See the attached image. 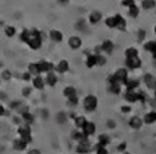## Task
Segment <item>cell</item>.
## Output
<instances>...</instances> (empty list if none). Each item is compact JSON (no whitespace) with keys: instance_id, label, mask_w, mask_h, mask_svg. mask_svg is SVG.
Returning <instances> with one entry per match:
<instances>
[{"instance_id":"obj_1","label":"cell","mask_w":156,"mask_h":154,"mask_svg":"<svg viewBox=\"0 0 156 154\" xmlns=\"http://www.w3.org/2000/svg\"><path fill=\"white\" fill-rule=\"evenodd\" d=\"M28 45L32 50H40L41 44H42V39H41V32L37 31V29H31L29 31V38H28Z\"/></svg>"},{"instance_id":"obj_2","label":"cell","mask_w":156,"mask_h":154,"mask_svg":"<svg viewBox=\"0 0 156 154\" xmlns=\"http://www.w3.org/2000/svg\"><path fill=\"white\" fill-rule=\"evenodd\" d=\"M96 106H98V99H96V96L89 94V96L85 98V101H83V108H85V111L92 112V111L96 109Z\"/></svg>"},{"instance_id":"obj_3","label":"cell","mask_w":156,"mask_h":154,"mask_svg":"<svg viewBox=\"0 0 156 154\" xmlns=\"http://www.w3.org/2000/svg\"><path fill=\"white\" fill-rule=\"evenodd\" d=\"M18 132H19V138L25 144H29L31 141H32V137H31V128L29 125H23V127H20L18 129Z\"/></svg>"},{"instance_id":"obj_4","label":"cell","mask_w":156,"mask_h":154,"mask_svg":"<svg viewBox=\"0 0 156 154\" xmlns=\"http://www.w3.org/2000/svg\"><path fill=\"white\" fill-rule=\"evenodd\" d=\"M112 77H114V80H115L120 86H121V84H126L127 80H129V79H127L129 76H127V70H126V68H120V70H117L115 74H114Z\"/></svg>"},{"instance_id":"obj_5","label":"cell","mask_w":156,"mask_h":154,"mask_svg":"<svg viewBox=\"0 0 156 154\" xmlns=\"http://www.w3.org/2000/svg\"><path fill=\"white\" fill-rule=\"evenodd\" d=\"M126 99L129 102H136V101H144L146 99V96L143 93H134V92H127L126 93Z\"/></svg>"},{"instance_id":"obj_6","label":"cell","mask_w":156,"mask_h":154,"mask_svg":"<svg viewBox=\"0 0 156 154\" xmlns=\"http://www.w3.org/2000/svg\"><path fill=\"white\" fill-rule=\"evenodd\" d=\"M38 64V68H40V73H51L53 71V64L51 63H48V61H40V63H37Z\"/></svg>"},{"instance_id":"obj_7","label":"cell","mask_w":156,"mask_h":154,"mask_svg":"<svg viewBox=\"0 0 156 154\" xmlns=\"http://www.w3.org/2000/svg\"><path fill=\"white\" fill-rule=\"evenodd\" d=\"M126 64H127L130 68H139L142 66V60H140L139 57H130V58L126 60Z\"/></svg>"},{"instance_id":"obj_8","label":"cell","mask_w":156,"mask_h":154,"mask_svg":"<svg viewBox=\"0 0 156 154\" xmlns=\"http://www.w3.org/2000/svg\"><path fill=\"white\" fill-rule=\"evenodd\" d=\"M108 83H109V90H111L112 93H114V94L120 93V90H121L120 87H121V86H120V84L114 80V77H112V76H109V77H108Z\"/></svg>"},{"instance_id":"obj_9","label":"cell","mask_w":156,"mask_h":154,"mask_svg":"<svg viewBox=\"0 0 156 154\" xmlns=\"http://www.w3.org/2000/svg\"><path fill=\"white\" fill-rule=\"evenodd\" d=\"M80 45H82V39L79 36H70L69 38V47L72 50H77V48H80Z\"/></svg>"},{"instance_id":"obj_10","label":"cell","mask_w":156,"mask_h":154,"mask_svg":"<svg viewBox=\"0 0 156 154\" xmlns=\"http://www.w3.org/2000/svg\"><path fill=\"white\" fill-rule=\"evenodd\" d=\"M82 129H83V134L86 135V137H89V135H92L95 132L96 128H95V124H94V122H86L85 127L82 128Z\"/></svg>"},{"instance_id":"obj_11","label":"cell","mask_w":156,"mask_h":154,"mask_svg":"<svg viewBox=\"0 0 156 154\" xmlns=\"http://www.w3.org/2000/svg\"><path fill=\"white\" fill-rule=\"evenodd\" d=\"M76 151L79 154H86V153H89L90 151V144H89L88 141L86 142H80L77 147H76Z\"/></svg>"},{"instance_id":"obj_12","label":"cell","mask_w":156,"mask_h":154,"mask_svg":"<svg viewBox=\"0 0 156 154\" xmlns=\"http://www.w3.org/2000/svg\"><path fill=\"white\" fill-rule=\"evenodd\" d=\"M32 83H34V87H35V89H38V90H42V89H44V86H45V80H44L42 77H40V76L34 77Z\"/></svg>"},{"instance_id":"obj_13","label":"cell","mask_w":156,"mask_h":154,"mask_svg":"<svg viewBox=\"0 0 156 154\" xmlns=\"http://www.w3.org/2000/svg\"><path fill=\"white\" fill-rule=\"evenodd\" d=\"M50 38L54 41V42H61L63 41V34H61L60 31L53 29V31H50Z\"/></svg>"},{"instance_id":"obj_14","label":"cell","mask_w":156,"mask_h":154,"mask_svg":"<svg viewBox=\"0 0 156 154\" xmlns=\"http://www.w3.org/2000/svg\"><path fill=\"white\" fill-rule=\"evenodd\" d=\"M28 73L31 74V76H35V77H37V76H40V68H38V64H37V63H31V64H29V67H28Z\"/></svg>"},{"instance_id":"obj_15","label":"cell","mask_w":156,"mask_h":154,"mask_svg":"<svg viewBox=\"0 0 156 154\" xmlns=\"http://www.w3.org/2000/svg\"><path fill=\"white\" fill-rule=\"evenodd\" d=\"M130 127L131 128H134V129H139V128L142 127V124H143V121L139 118V116H133L131 119H130Z\"/></svg>"},{"instance_id":"obj_16","label":"cell","mask_w":156,"mask_h":154,"mask_svg":"<svg viewBox=\"0 0 156 154\" xmlns=\"http://www.w3.org/2000/svg\"><path fill=\"white\" fill-rule=\"evenodd\" d=\"M101 48L105 54H111L112 53V50H114V44H112L111 41H104V44H102Z\"/></svg>"},{"instance_id":"obj_17","label":"cell","mask_w":156,"mask_h":154,"mask_svg":"<svg viewBox=\"0 0 156 154\" xmlns=\"http://www.w3.org/2000/svg\"><path fill=\"white\" fill-rule=\"evenodd\" d=\"M102 15L99 10H94L92 13H90V16H89V20H90V23H98L99 20H101Z\"/></svg>"},{"instance_id":"obj_18","label":"cell","mask_w":156,"mask_h":154,"mask_svg":"<svg viewBox=\"0 0 156 154\" xmlns=\"http://www.w3.org/2000/svg\"><path fill=\"white\" fill-rule=\"evenodd\" d=\"M72 137H73V140L79 141V144H80V142H86V141H88V137L83 134V132H77V131H76V132H73V134H72Z\"/></svg>"},{"instance_id":"obj_19","label":"cell","mask_w":156,"mask_h":154,"mask_svg":"<svg viewBox=\"0 0 156 154\" xmlns=\"http://www.w3.org/2000/svg\"><path fill=\"white\" fill-rule=\"evenodd\" d=\"M45 83H47L48 86H55V83H57V76L54 73H48L47 77H45Z\"/></svg>"},{"instance_id":"obj_20","label":"cell","mask_w":156,"mask_h":154,"mask_svg":"<svg viewBox=\"0 0 156 154\" xmlns=\"http://www.w3.org/2000/svg\"><path fill=\"white\" fill-rule=\"evenodd\" d=\"M27 145H28V144H25V142L20 140V138H18V140L13 141V148H15V150H18V151L25 150V148H27Z\"/></svg>"},{"instance_id":"obj_21","label":"cell","mask_w":156,"mask_h":154,"mask_svg":"<svg viewBox=\"0 0 156 154\" xmlns=\"http://www.w3.org/2000/svg\"><path fill=\"white\" fill-rule=\"evenodd\" d=\"M94 66H96V54H89L86 58V67L92 68Z\"/></svg>"},{"instance_id":"obj_22","label":"cell","mask_w":156,"mask_h":154,"mask_svg":"<svg viewBox=\"0 0 156 154\" xmlns=\"http://www.w3.org/2000/svg\"><path fill=\"white\" fill-rule=\"evenodd\" d=\"M115 19H117V28L120 31H126V19L122 16H120V15H117Z\"/></svg>"},{"instance_id":"obj_23","label":"cell","mask_w":156,"mask_h":154,"mask_svg":"<svg viewBox=\"0 0 156 154\" xmlns=\"http://www.w3.org/2000/svg\"><path fill=\"white\" fill-rule=\"evenodd\" d=\"M57 70L60 71V73H66L69 70V63L66 60H61L58 64H57Z\"/></svg>"},{"instance_id":"obj_24","label":"cell","mask_w":156,"mask_h":154,"mask_svg":"<svg viewBox=\"0 0 156 154\" xmlns=\"http://www.w3.org/2000/svg\"><path fill=\"white\" fill-rule=\"evenodd\" d=\"M63 93H64V96L69 98V99H70V98H75L76 96V89L75 87H72V86H69V87L64 89V92H63Z\"/></svg>"},{"instance_id":"obj_25","label":"cell","mask_w":156,"mask_h":154,"mask_svg":"<svg viewBox=\"0 0 156 154\" xmlns=\"http://www.w3.org/2000/svg\"><path fill=\"white\" fill-rule=\"evenodd\" d=\"M22 118H23V121L27 122V125H28V124H32V121H34L32 114H29L28 111H23V112H22Z\"/></svg>"},{"instance_id":"obj_26","label":"cell","mask_w":156,"mask_h":154,"mask_svg":"<svg viewBox=\"0 0 156 154\" xmlns=\"http://www.w3.org/2000/svg\"><path fill=\"white\" fill-rule=\"evenodd\" d=\"M156 121V112H150L144 116V124H153Z\"/></svg>"},{"instance_id":"obj_27","label":"cell","mask_w":156,"mask_h":154,"mask_svg":"<svg viewBox=\"0 0 156 154\" xmlns=\"http://www.w3.org/2000/svg\"><path fill=\"white\" fill-rule=\"evenodd\" d=\"M86 122H88V121H86V118H85V116H77V118L75 119V124H76V127H77V128H83Z\"/></svg>"},{"instance_id":"obj_28","label":"cell","mask_w":156,"mask_h":154,"mask_svg":"<svg viewBox=\"0 0 156 154\" xmlns=\"http://www.w3.org/2000/svg\"><path fill=\"white\" fill-rule=\"evenodd\" d=\"M144 81H146L147 87H155V79H153L152 74H146L144 76Z\"/></svg>"},{"instance_id":"obj_29","label":"cell","mask_w":156,"mask_h":154,"mask_svg":"<svg viewBox=\"0 0 156 154\" xmlns=\"http://www.w3.org/2000/svg\"><path fill=\"white\" fill-rule=\"evenodd\" d=\"M127 89H129V92H134V89H137V86H139V81L137 80H127Z\"/></svg>"},{"instance_id":"obj_30","label":"cell","mask_w":156,"mask_h":154,"mask_svg":"<svg viewBox=\"0 0 156 154\" xmlns=\"http://www.w3.org/2000/svg\"><path fill=\"white\" fill-rule=\"evenodd\" d=\"M105 25L108 28H117V19L115 16H111V18H108V19L105 20Z\"/></svg>"},{"instance_id":"obj_31","label":"cell","mask_w":156,"mask_h":154,"mask_svg":"<svg viewBox=\"0 0 156 154\" xmlns=\"http://www.w3.org/2000/svg\"><path fill=\"white\" fill-rule=\"evenodd\" d=\"M5 34H6V36L12 38V36H15V34H16V29H15V26H6L5 28Z\"/></svg>"},{"instance_id":"obj_32","label":"cell","mask_w":156,"mask_h":154,"mask_svg":"<svg viewBox=\"0 0 156 154\" xmlns=\"http://www.w3.org/2000/svg\"><path fill=\"white\" fill-rule=\"evenodd\" d=\"M129 13H130V16H131V18H136L137 15H139V7H137L136 5H131V6H130Z\"/></svg>"},{"instance_id":"obj_33","label":"cell","mask_w":156,"mask_h":154,"mask_svg":"<svg viewBox=\"0 0 156 154\" xmlns=\"http://www.w3.org/2000/svg\"><path fill=\"white\" fill-rule=\"evenodd\" d=\"M108 142H109V137H108V135H105V134L99 135V142H98V144H101V145H104V147H105Z\"/></svg>"},{"instance_id":"obj_34","label":"cell","mask_w":156,"mask_h":154,"mask_svg":"<svg viewBox=\"0 0 156 154\" xmlns=\"http://www.w3.org/2000/svg\"><path fill=\"white\" fill-rule=\"evenodd\" d=\"M95 150H96V154H108V150L104 147V145H101V144H96Z\"/></svg>"},{"instance_id":"obj_35","label":"cell","mask_w":156,"mask_h":154,"mask_svg":"<svg viewBox=\"0 0 156 154\" xmlns=\"http://www.w3.org/2000/svg\"><path fill=\"white\" fill-rule=\"evenodd\" d=\"M126 55H127V58H130V57H137V50L136 48H127V50H126Z\"/></svg>"},{"instance_id":"obj_36","label":"cell","mask_w":156,"mask_h":154,"mask_svg":"<svg viewBox=\"0 0 156 154\" xmlns=\"http://www.w3.org/2000/svg\"><path fill=\"white\" fill-rule=\"evenodd\" d=\"M155 2H153V0H144V2H143L142 3V6L144 7V9H152V7H155Z\"/></svg>"},{"instance_id":"obj_37","label":"cell","mask_w":156,"mask_h":154,"mask_svg":"<svg viewBox=\"0 0 156 154\" xmlns=\"http://www.w3.org/2000/svg\"><path fill=\"white\" fill-rule=\"evenodd\" d=\"M105 57H102L101 54H96V66H104L105 64Z\"/></svg>"},{"instance_id":"obj_38","label":"cell","mask_w":156,"mask_h":154,"mask_svg":"<svg viewBox=\"0 0 156 154\" xmlns=\"http://www.w3.org/2000/svg\"><path fill=\"white\" fill-rule=\"evenodd\" d=\"M155 47H156V42H155V41H150V42H147V44L144 45V48H146L147 51H153V50H155Z\"/></svg>"},{"instance_id":"obj_39","label":"cell","mask_w":156,"mask_h":154,"mask_svg":"<svg viewBox=\"0 0 156 154\" xmlns=\"http://www.w3.org/2000/svg\"><path fill=\"white\" fill-rule=\"evenodd\" d=\"M28 38H29V31H28V29H25V31L20 34V39L23 41V42H28Z\"/></svg>"},{"instance_id":"obj_40","label":"cell","mask_w":156,"mask_h":154,"mask_svg":"<svg viewBox=\"0 0 156 154\" xmlns=\"http://www.w3.org/2000/svg\"><path fill=\"white\" fill-rule=\"evenodd\" d=\"M10 76H12V73H10V71H3V74H2V77H3V79H5V80H9V79H10Z\"/></svg>"},{"instance_id":"obj_41","label":"cell","mask_w":156,"mask_h":154,"mask_svg":"<svg viewBox=\"0 0 156 154\" xmlns=\"http://www.w3.org/2000/svg\"><path fill=\"white\" fill-rule=\"evenodd\" d=\"M22 94H23V96H29V94H31V89H29V87H25V89L22 90Z\"/></svg>"},{"instance_id":"obj_42","label":"cell","mask_w":156,"mask_h":154,"mask_svg":"<svg viewBox=\"0 0 156 154\" xmlns=\"http://www.w3.org/2000/svg\"><path fill=\"white\" fill-rule=\"evenodd\" d=\"M122 5H124V6H131V5H134V2H133V0H124Z\"/></svg>"},{"instance_id":"obj_43","label":"cell","mask_w":156,"mask_h":154,"mask_svg":"<svg viewBox=\"0 0 156 154\" xmlns=\"http://www.w3.org/2000/svg\"><path fill=\"white\" fill-rule=\"evenodd\" d=\"M22 79H23V80H31V74H29V73H23V74H22Z\"/></svg>"},{"instance_id":"obj_44","label":"cell","mask_w":156,"mask_h":154,"mask_svg":"<svg viewBox=\"0 0 156 154\" xmlns=\"http://www.w3.org/2000/svg\"><path fill=\"white\" fill-rule=\"evenodd\" d=\"M121 111L124 112V114H129L131 109H130V106H122V108H121Z\"/></svg>"},{"instance_id":"obj_45","label":"cell","mask_w":156,"mask_h":154,"mask_svg":"<svg viewBox=\"0 0 156 154\" xmlns=\"http://www.w3.org/2000/svg\"><path fill=\"white\" fill-rule=\"evenodd\" d=\"M69 102H70V103H72V105H76V103H77V98H70V99H69Z\"/></svg>"},{"instance_id":"obj_46","label":"cell","mask_w":156,"mask_h":154,"mask_svg":"<svg viewBox=\"0 0 156 154\" xmlns=\"http://www.w3.org/2000/svg\"><path fill=\"white\" fill-rule=\"evenodd\" d=\"M144 35H146V32H144V31H140V32H139V39L142 41L143 38H144Z\"/></svg>"},{"instance_id":"obj_47","label":"cell","mask_w":156,"mask_h":154,"mask_svg":"<svg viewBox=\"0 0 156 154\" xmlns=\"http://www.w3.org/2000/svg\"><path fill=\"white\" fill-rule=\"evenodd\" d=\"M118 150H120V151H124V150H126V144H124V142H122V144H120V145H118Z\"/></svg>"},{"instance_id":"obj_48","label":"cell","mask_w":156,"mask_h":154,"mask_svg":"<svg viewBox=\"0 0 156 154\" xmlns=\"http://www.w3.org/2000/svg\"><path fill=\"white\" fill-rule=\"evenodd\" d=\"M27 154H41L40 150H31V151H28Z\"/></svg>"},{"instance_id":"obj_49","label":"cell","mask_w":156,"mask_h":154,"mask_svg":"<svg viewBox=\"0 0 156 154\" xmlns=\"http://www.w3.org/2000/svg\"><path fill=\"white\" fill-rule=\"evenodd\" d=\"M64 119H66V116L61 114V115H58V122H64Z\"/></svg>"},{"instance_id":"obj_50","label":"cell","mask_w":156,"mask_h":154,"mask_svg":"<svg viewBox=\"0 0 156 154\" xmlns=\"http://www.w3.org/2000/svg\"><path fill=\"white\" fill-rule=\"evenodd\" d=\"M5 112H6V111H5V106H2V105H0V116H3Z\"/></svg>"},{"instance_id":"obj_51","label":"cell","mask_w":156,"mask_h":154,"mask_svg":"<svg viewBox=\"0 0 156 154\" xmlns=\"http://www.w3.org/2000/svg\"><path fill=\"white\" fill-rule=\"evenodd\" d=\"M107 124H108V125H109L111 128H114V127H115V122H114V121H108Z\"/></svg>"},{"instance_id":"obj_52","label":"cell","mask_w":156,"mask_h":154,"mask_svg":"<svg viewBox=\"0 0 156 154\" xmlns=\"http://www.w3.org/2000/svg\"><path fill=\"white\" fill-rule=\"evenodd\" d=\"M152 54H153V57H155V58H156V47H155V50L152 51Z\"/></svg>"},{"instance_id":"obj_53","label":"cell","mask_w":156,"mask_h":154,"mask_svg":"<svg viewBox=\"0 0 156 154\" xmlns=\"http://www.w3.org/2000/svg\"><path fill=\"white\" fill-rule=\"evenodd\" d=\"M155 87H156V80H155Z\"/></svg>"},{"instance_id":"obj_54","label":"cell","mask_w":156,"mask_h":154,"mask_svg":"<svg viewBox=\"0 0 156 154\" xmlns=\"http://www.w3.org/2000/svg\"><path fill=\"white\" fill-rule=\"evenodd\" d=\"M155 32H156V28H155Z\"/></svg>"},{"instance_id":"obj_55","label":"cell","mask_w":156,"mask_h":154,"mask_svg":"<svg viewBox=\"0 0 156 154\" xmlns=\"http://www.w3.org/2000/svg\"><path fill=\"white\" fill-rule=\"evenodd\" d=\"M126 154H129V153H126Z\"/></svg>"}]
</instances>
